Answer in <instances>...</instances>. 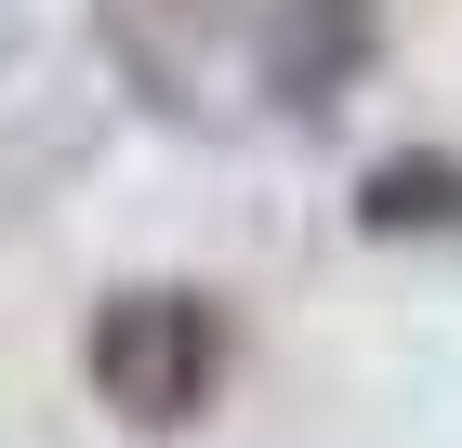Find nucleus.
I'll return each instance as SVG.
<instances>
[{
    "instance_id": "nucleus-4",
    "label": "nucleus",
    "mask_w": 462,
    "mask_h": 448,
    "mask_svg": "<svg viewBox=\"0 0 462 448\" xmlns=\"http://www.w3.org/2000/svg\"><path fill=\"white\" fill-rule=\"evenodd\" d=\"M356 238H462V159L449 145H396L356 172Z\"/></svg>"
},
{
    "instance_id": "nucleus-1",
    "label": "nucleus",
    "mask_w": 462,
    "mask_h": 448,
    "mask_svg": "<svg viewBox=\"0 0 462 448\" xmlns=\"http://www.w3.org/2000/svg\"><path fill=\"white\" fill-rule=\"evenodd\" d=\"M79 370H93V396H106L133 435H185V422L225 396V370H238V316H225L212 290H185V277H145V290H106V304H93Z\"/></svg>"
},
{
    "instance_id": "nucleus-3",
    "label": "nucleus",
    "mask_w": 462,
    "mask_h": 448,
    "mask_svg": "<svg viewBox=\"0 0 462 448\" xmlns=\"http://www.w3.org/2000/svg\"><path fill=\"white\" fill-rule=\"evenodd\" d=\"M225 27V0H106V53L133 67L145 105H199V40Z\"/></svg>"
},
{
    "instance_id": "nucleus-2",
    "label": "nucleus",
    "mask_w": 462,
    "mask_h": 448,
    "mask_svg": "<svg viewBox=\"0 0 462 448\" xmlns=\"http://www.w3.org/2000/svg\"><path fill=\"white\" fill-rule=\"evenodd\" d=\"M383 53V0H264L251 14V93L278 119H330Z\"/></svg>"
}]
</instances>
